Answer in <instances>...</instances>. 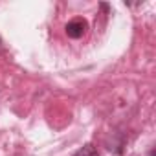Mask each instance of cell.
<instances>
[{
    "instance_id": "6da1fadb",
    "label": "cell",
    "mask_w": 156,
    "mask_h": 156,
    "mask_svg": "<svg viewBox=\"0 0 156 156\" xmlns=\"http://www.w3.org/2000/svg\"><path fill=\"white\" fill-rule=\"evenodd\" d=\"M88 30V24L85 19H73L66 24V35L70 39H81Z\"/></svg>"
},
{
    "instance_id": "7a4b0ae2",
    "label": "cell",
    "mask_w": 156,
    "mask_h": 156,
    "mask_svg": "<svg viewBox=\"0 0 156 156\" xmlns=\"http://www.w3.org/2000/svg\"><path fill=\"white\" fill-rule=\"evenodd\" d=\"M72 156H99V154H98L96 147L92 143H88V145H85L83 149H79V151H77L75 154H72Z\"/></svg>"
}]
</instances>
